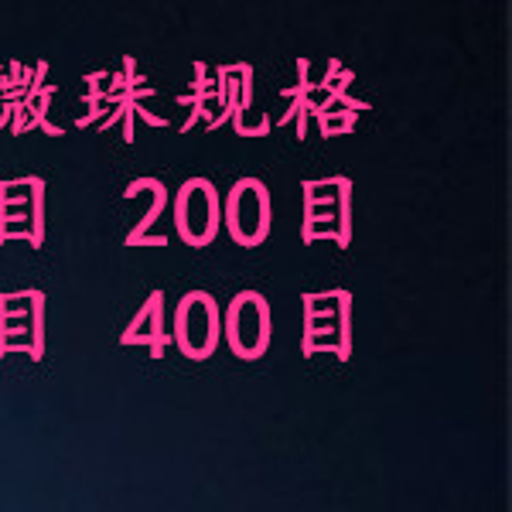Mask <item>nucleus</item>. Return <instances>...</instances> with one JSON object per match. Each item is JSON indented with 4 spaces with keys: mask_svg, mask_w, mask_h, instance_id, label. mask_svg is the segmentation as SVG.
Returning <instances> with one entry per match:
<instances>
[]
</instances>
